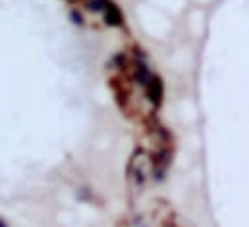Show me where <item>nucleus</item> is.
Returning a JSON list of instances; mask_svg holds the SVG:
<instances>
[{
    "instance_id": "f257e3e1",
    "label": "nucleus",
    "mask_w": 249,
    "mask_h": 227,
    "mask_svg": "<svg viewBox=\"0 0 249 227\" xmlns=\"http://www.w3.org/2000/svg\"><path fill=\"white\" fill-rule=\"evenodd\" d=\"M0 227H6V223H4V221H2V219H0Z\"/></svg>"
}]
</instances>
